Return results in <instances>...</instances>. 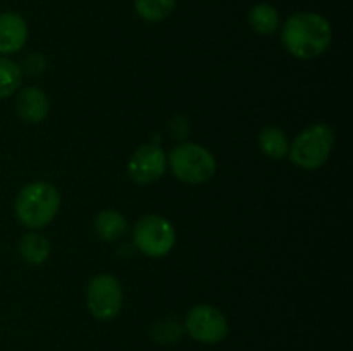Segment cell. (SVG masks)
I'll use <instances>...</instances> for the list:
<instances>
[{
	"label": "cell",
	"instance_id": "11",
	"mask_svg": "<svg viewBox=\"0 0 353 351\" xmlns=\"http://www.w3.org/2000/svg\"><path fill=\"white\" fill-rule=\"evenodd\" d=\"M95 233L107 243L121 240L128 233V220L117 210H102L95 217Z\"/></svg>",
	"mask_w": 353,
	"mask_h": 351
},
{
	"label": "cell",
	"instance_id": "5",
	"mask_svg": "<svg viewBox=\"0 0 353 351\" xmlns=\"http://www.w3.org/2000/svg\"><path fill=\"white\" fill-rule=\"evenodd\" d=\"M133 243L145 257H168L176 244L174 226L159 213H148L134 224Z\"/></svg>",
	"mask_w": 353,
	"mask_h": 351
},
{
	"label": "cell",
	"instance_id": "15",
	"mask_svg": "<svg viewBox=\"0 0 353 351\" xmlns=\"http://www.w3.org/2000/svg\"><path fill=\"white\" fill-rule=\"evenodd\" d=\"M23 83V71L12 58L0 55V100L9 98L19 89Z\"/></svg>",
	"mask_w": 353,
	"mask_h": 351
},
{
	"label": "cell",
	"instance_id": "16",
	"mask_svg": "<svg viewBox=\"0 0 353 351\" xmlns=\"http://www.w3.org/2000/svg\"><path fill=\"white\" fill-rule=\"evenodd\" d=\"M176 0H134V10L147 23H161L172 14Z\"/></svg>",
	"mask_w": 353,
	"mask_h": 351
},
{
	"label": "cell",
	"instance_id": "14",
	"mask_svg": "<svg viewBox=\"0 0 353 351\" xmlns=\"http://www.w3.org/2000/svg\"><path fill=\"white\" fill-rule=\"evenodd\" d=\"M248 21H250V26L255 33L268 36L278 30L279 14L271 3H257V6L252 7Z\"/></svg>",
	"mask_w": 353,
	"mask_h": 351
},
{
	"label": "cell",
	"instance_id": "4",
	"mask_svg": "<svg viewBox=\"0 0 353 351\" xmlns=\"http://www.w3.org/2000/svg\"><path fill=\"white\" fill-rule=\"evenodd\" d=\"M334 147V131L327 124L316 123L305 127L290 145V160L300 169L316 171L323 167Z\"/></svg>",
	"mask_w": 353,
	"mask_h": 351
},
{
	"label": "cell",
	"instance_id": "2",
	"mask_svg": "<svg viewBox=\"0 0 353 351\" xmlns=\"http://www.w3.org/2000/svg\"><path fill=\"white\" fill-rule=\"evenodd\" d=\"M61 210V193L52 182L34 181L24 186L16 196L14 212L17 220L28 229L48 226Z\"/></svg>",
	"mask_w": 353,
	"mask_h": 351
},
{
	"label": "cell",
	"instance_id": "6",
	"mask_svg": "<svg viewBox=\"0 0 353 351\" xmlns=\"http://www.w3.org/2000/svg\"><path fill=\"white\" fill-rule=\"evenodd\" d=\"M123 286L112 274H97L86 288V308L97 320H112L123 308Z\"/></svg>",
	"mask_w": 353,
	"mask_h": 351
},
{
	"label": "cell",
	"instance_id": "7",
	"mask_svg": "<svg viewBox=\"0 0 353 351\" xmlns=\"http://www.w3.org/2000/svg\"><path fill=\"white\" fill-rule=\"evenodd\" d=\"M183 329L193 341L202 344H217L226 339L230 326L219 308L212 305H196L186 313Z\"/></svg>",
	"mask_w": 353,
	"mask_h": 351
},
{
	"label": "cell",
	"instance_id": "8",
	"mask_svg": "<svg viewBox=\"0 0 353 351\" xmlns=\"http://www.w3.org/2000/svg\"><path fill=\"white\" fill-rule=\"evenodd\" d=\"M168 171V157L159 145L145 143L134 150L128 162V174L137 184H150Z\"/></svg>",
	"mask_w": 353,
	"mask_h": 351
},
{
	"label": "cell",
	"instance_id": "3",
	"mask_svg": "<svg viewBox=\"0 0 353 351\" xmlns=\"http://www.w3.org/2000/svg\"><path fill=\"white\" fill-rule=\"evenodd\" d=\"M168 167L181 182L202 184L214 178L217 171V162L205 147L186 141L172 148L168 157Z\"/></svg>",
	"mask_w": 353,
	"mask_h": 351
},
{
	"label": "cell",
	"instance_id": "9",
	"mask_svg": "<svg viewBox=\"0 0 353 351\" xmlns=\"http://www.w3.org/2000/svg\"><path fill=\"white\" fill-rule=\"evenodd\" d=\"M28 24L17 12L0 14V55L17 54L28 41Z\"/></svg>",
	"mask_w": 353,
	"mask_h": 351
},
{
	"label": "cell",
	"instance_id": "17",
	"mask_svg": "<svg viewBox=\"0 0 353 351\" xmlns=\"http://www.w3.org/2000/svg\"><path fill=\"white\" fill-rule=\"evenodd\" d=\"M183 330L185 329H183L178 320L164 319L154 323L150 330V337L159 344H172L179 341V337L183 336Z\"/></svg>",
	"mask_w": 353,
	"mask_h": 351
},
{
	"label": "cell",
	"instance_id": "18",
	"mask_svg": "<svg viewBox=\"0 0 353 351\" xmlns=\"http://www.w3.org/2000/svg\"><path fill=\"white\" fill-rule=\"evenodd\" d=\"M45 65H47L45 55L34 52V54H30V55H26V57H24L23 67H21V71L28 72L30 76H37V74H40V72H43Z\"/></svg>",
	"mask_w": 353,
	"mask_h": 351
},
{
	"label": "cell",
	"instance_id": "10",
	"mask_svg": "<svg viewBox=\"0 0 353 351\" xmlns=\"http://www.w3.org/2000/svg\"><path fill=\"white\" fill-rule=\"evenodd\" d=\"M16 112L24 123L40 124L50 112V102L47 93L38 86H26L17 93Z\"/></svg>",
	"mask_w": 353,
	"mask_h": 351
},
{
	"label": "cell",
	"instance_id": "13",
	"mask_svg": "<svg viewBox=\"0 0 353 351\" xmlns=\"http://www.w3.org/2000/svg\"><path fill=\"white\" fill-rule=\"evenodd\" d=\"M259 148L271 160H281L288 155L290 143L285 131L278 126H265L259 133Z\"/></svg>",
	"mask_w": 353,
	"mask_h": 351
},
{
	"label": "cell",
	"instance_id": "1",
	"mask_svg": "<svg viewBox=\"0 0 353 351\" xmlns=\"http://www.w3.org/2000/svg\"><path fill=\"white\" fill-rule=\"evenodd\" d=\"M333 28L317 12H299L288 17L283 26L281 41L286 52L300 61H310L330 48Z\"/></svg>",
	"mask_w": 353,
	"mask_h": 351
},
{
	"label": "cell",
	"instance_id": "12",
	"mask_svg": "<svg viewBox=\"0 0 353 351\" xmlns=\"http://www.w3.org/2000/svg\"><path fill=\"white\" fill-rule=\"evenodd\" d=\"M50 241L40 233H26L19 241V255L31 265H41L50 257Z\"/></svg>",
	"mask_w": 353,
	"mask_h": 351
}]
</instances>
